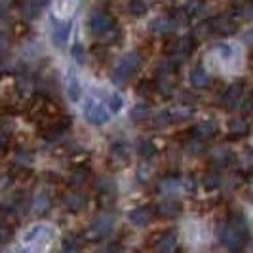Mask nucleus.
Returning <instances> with one entry per match:
<instances>
[{"instance_id":"obj_35","label":"nucleus","mask_w":253,"mask_h":253,"mask_svg":"<svg viewBox=\"0 0 253 253\" xmlns=\"http://www.w3.org/2000/svg\"><path fill=\"white\" fill-rule=\"evenodd\" d=\"M219 185H221V177H219L217 171L206 173V177H204V187H206V190H215Z\"/></svg>"},{"instance_id":"obj_34","label":"nucleus","mask_w":253,"mask_h":253,"mask_svg":"<svg viewBox=\"0 0 253 253\" xmlns=\"http://www.w3.org/2000/svg\"><path fill=\"white\" fill-rule=\"evenodd\" d=\"M206 10V4H204L202 0H190L189 4H187V8H185V12L189 17H194V15H200V13Z\"/></svg>"},{"instance_id":"obj_28","label":"nucleus","mask_w":253,"mask_h":253,"mask_svg":"<svg viewBox=\"0 0 253 253\" xmlns=\"http://www.w3.org/2000/svg\"><path fill=\"white\" fill-rule=\"evenodd\" d=\"M38 12H40V8H38L33 0H23V4H21V13H23L25 19H29V21L35 19L38 15Z\"/></svg>"},{"instance_id":"obj_31","label":"nucleus","mask_w":253,"mask_h":253,"mask_svg":"<svg viewBox=\"0 0 253 253\" xmlns=\"http://www.w3.org/2000/svg\"><path fill=\"white\" fill-rule=\"evenodd\" d=\"M152 124H154V127H168V126H171L173 122H171L169 111H162V113H158L156 116H152Z\"/></svg>"},{"instance_id":"obj_27","label":"nucleus","mask_w":253,"mask_h":253,"mask_svg":"<svg viewBox=\"0 0 253 253\" xmlns=\"http://www.w3.org/2000/svg\"><path fill=\"white\" fill-rule=\"evenodd\" d=\"M232 227L236 228V230H240L242 234H246V236H250V225H248V221H246V217L242 215V213H234V215L230 217V221H228Z\"/></svg>"},{"instance_id":"obj_17","label":"nucleus","mask_w":253,"mask_h":253,"mask_svg":"<svg viewBox=\"0 0 253 253\" xmlns=\"http://www.w3.org/2000/svg\"><path fill=\"white\" fill-rule=\"evenodd\" d=\"M228 131H230L232 139H242V137H246L250 133V124L244 118H232L228 122Z\"/></svg>"},{"instance_id":"obj_23","label":"nucleus","mask_w":253,"mask_h":253,"mask_svg":"<svg viewBox=\"0 0 253 253\" xmlns=\"http://www.w3.org/2000/svg\"><path fill=\"white\" fill-rule=\"evenodd\" d=\"M67 91H69V97L73 103H78L82 97V88H80V82L76 75H69V84H67Z\"/></svg>"},{"instance_id":"obj_8","label":"nucleus","mask_w":253,"mask_h":253,"mask_svg":"<svg viewBox=\"0 0 253 253\" xmlns=\"http://www.w3.org/2000/svg\"><path fill=\"white\" fill-rule=\"evenodd\" d=\"M210 29L213 35H219V37H230L236 33L238 29V23L232 15H217L213 19H210Z\"/></svg>"},{"instance_id":"obj_39","label":"nucleus","mask_w":253,"mask_h":253,"mask_svg":"<svg viewBox=\"0 0 253 253\" xmlns=\"http://www.w3.org/2000/svg\"><path fill=\"white\" fill-rule=\"evenodd\" d=\"M208 35H211V29H210V21H206V23H200V25L194 29V33H192V38L194 40H202L206 38Z\"/></svg>"},{"instance_id":"obj_36","label":"nucleus","mask_w":253,"mask_h":253,"mask_svg":"<svg viewBox=\"0 0 253 253\" xmlns=\"http://www.w3.org/2000/svg\"><path fill=\"white\" fill-rule=\"evenodd\" d=\"M169 19H171V23H173L175 27H183V25H187L189 15H187V12H185V8H179V10H175V12H171Z\"/></svg>"},{"instance_id":"obj_2","label":"nucleus","mask_w":253,"mask_h":253,"mask_svg":"<svg viewBox=\"0 0 253 253\" xmlns=\"http://www.w3.org/2000/svg\"><path fill=\"white\" fill-rule=\"evenodd\" d=\"M89 33L95 38H111L109 42H113L116 37V19L105 10H95L89 15Z\"/></svg>"},{"instance_id":"obj_53","label":"nucleus","mask_w":253,"mask_h":253,"mask_svg":"<svg viewBox=\"0 0 253 253\" xmlns=\"http://www.w3.org/2000/svg\"><path fill=\"white\" fill-rule=\"evenodd\" d=\"M0 73H2V65H0Z\"/></svg>"},{"instance_id":"obj_6","label":"nucleus","mask_w":253,"mask_h":253,"mask_svg":"<svg viewBox=\"0 0 253 253\" xmlns=\"http://www.w3.org/2000/svg\"><path fill=\"white\" fill-rule=\"evenodd\" d=\"M244 80H238V82H232L230 86H228L225 91H223V95H221V105L225 107V109H238L244 101Z\"/></svg>"},{"instance_id":"obj_38","label":"nucleus","mask_w":253,"mask_h":253,"mask_svg":"<svg viewBox=\"0 0 253 253\" xmlns=\"http://www.w3.org/2000/svg\"><path fill=\"white\" fill-rule=\"evenodd\" d=\"M175 189H177V179L175 177H168L160 183V190H162V194H173Z\"/></svg>"},{"instance_id":"obj_32","label":"nucleus","mask_w":253,"mask_h":253,"mask_svg":"<svg viewBox=\"0 0 253 253\" xmlns=\"http://www.w3.org/2000/svg\"><path fill=\"white\" fill-rule=\"evenodd\" d=\"M13 160H15V164L19 166H29L33 162V152L29 151V149H17Z\"/></svg>"},{"instance_id":"obj_7","label":"nucleus","mask_w":253,"mask_h":253,"mask_svg":"<svg viewBox=\"0 0 253 253\" xmlns=\"http://www.w3.org/2000/svg\"><path fill=\"white\" fill-rule=\"evenodd\" d=\"M194 48H196V40H194L192 37L179 38L177 42L171 46V50H169V61L179 65L181 61H185L190 53L194 51Z\"/></svg>"},{"instance_id":"obj_3","label":"nucleus","mask_w":253,"mask_h":253,"mask_svg":"<svg viewBox=\"0 0 253 253\" xmlns=\"http://www.w3.org/2000/svg\"><path fill=\"white\" fill-rule=\"evenodd\" d=\"M175 84H177V65L168 61L158 67V78H156V89L164 95V97H171L175 91Z\"/></svg>"},{"instance_id":"obj_42","label":"nucleus","mask_w":253,"mask_h":253,"mask_svg":"<svg viewBox=\"0 0 253 253\" xmlns=\"http://www.w3.org/2000/svg\"><path fill=\"white\" fill-rule=\"evenodd\" d=\"M10 50V35L6 31H0V57L6 55Z\"/></svg>"},{"instance_id":"obj_33","label":"nucleus","mask_w":253,"mask_h":253,"mask_svg":"<svg viewBox=\"0 0 253 253\" xmlns=\"http://www.w3.org/2000/svg\"><path fill=\"white\" fill-rule=\"evenodd\" d=\"M152 175V164L149 162V158H147V162H141V166L137 168V179H139V183H147Z\"/></svg>"},{"instance_id":"obj_24","label":"nucleus","mask_w":253,"mask_h":253,"mask_svg":"<svg viewBox=\"0 0 253 253\" xmlns=\"http://www.w3.org/2000/svg\"><path fill=\"white\" fill-rule=\"evenodd\" d=\"M151 116V107L147 105V103H139V105H135L133 109H131V120L133 122H143V120H147Z\"/></svg>"},{"instance_id":"obj_44","label":"nucleus","mask_w":253,"mask_h":253,"mask_svg":"<svg viewBox=\"0 0 253 253\" xmlns=\"http://www.w3.org/2000/svg\"><path fill=\"white\" fill-rule=\"evenodd\" d=\"M8 145H10V133L6 129H0V154L6 152Z\"/></svg>"},{"instance_id":"obj_22","label":"nucleus","mask_w":253,"mask_h":253,"mask_svg":"<svg viewBox=\"0 0 253 253\" xmlns=\"http://www.w3.org/2000/svg\"><path fill=\"white\" fill-rule=\"evenodd\" d=\"M111 160H113L114 164L118 162V166H124L127 162V149L126 145H122V143H114L113 147H111Z\"/></svg>"},{"instance_id":"obj_12","label":"nucleus","mask_w":253,"mask_h":253,"mask_svg":"<svg viewBox=\"0 0 253 253\" xmlns=\"http://www.w3.org/2000/svg\"><path fill=\"white\" fill-rule=\"evenodd\" d=\"M179 246V236L175 230H168V232H164L158 240H156V244H154V250L160 253H171L175 252Z\"/></svg>"},{"instance_id":"obj_15","label":"nucleus","mask_w":253,"mask_h":253,"mask_svg":"<svg viewBox=\"0 0 253 253\" xmlns=\"http://www.w3.org/2000/svg\"><path fill=\"white\" fill-rule=\"evenodd\" d=\"M217 131H219V126H217L215 122H211V120H208V122H200L198 126H194L192 129V133H194V137L200 141H206V139H213L217 135Z\"/></svg>"},{"instance_id":"obj_40","label":"nucleus","mask_w":253,"mask_h":253,"mask_svg":"<svg viewBox=\"0 0 253 253\" xmlns=\"http://www.w3.org/2000/svg\"><path fill=\"white\" fill-rule=\"evenodd\" d=\"M12 236H13V227H10L6 221H2V223H0V244L10 242Z\"/></svg>"},{"instance_id":"obj_50","label":"nucleus","mask_w":253,"mask_h":253,"mask_svg":"<svg viewBox=\"0 0 253 253\" xmlns=\"http://www.w3.org/2000/svg\"><path fill=\"white\" fill-rule=\"evenodd\" d=\"M33 2L37 4L40 10H42V8H46V6H48V2H50V0H33Z\"/></svg>"},{"instance_id":"obj_49","label":"nucleus","mask_w":253,"mask_h":253,"mask_svg":"<svg viewBox=\"0 0 253 253\" xmlns=\"http://www.w3.org/2000/svg\"><path fill=\"white\" fill-rule=\"evenodd\" d=\"M238 19H252V8L248 4L238 10Z\"/></svg>"},{"instance_id":"obj_11","label":"nucleus","mask_w":253,"mask_h":253,"mask_svg":"<svg viewBox=\"0 0 253 253\" xmlns=\"http://www.w3.org/2000/svg\"><path fill=\"white\" fill-rule=\"evenodd\" d=\"M127 219L133 227H147L154 219V210L149 208V206H141V208H135L133 211L127 213Z\"/></svg>"},{"instance_id":"obj_9","label":"nucleus","mask_w":253,"mask_h":253,"mask_svg":"<svg viewBox=\"0 0 253 253\" xmlns=\"http://www.w3.org/2000/svg\"><path fill=\"white\" fill-rule=\"evenodd\" d=\"M84 114H86V118H88L89 124H93V126H103V124H107V122L111 120L109 111L103 107L101 103L93 101V99H89V101L86 103Z\"/></svg>"},{"instance_id":"obj_41","label":"nucleus","mask_w":253,"mask_h":253,"mask_svg":"<svg viewBox=\"0 0 253 253\" xmlns=\"http://www.w3.org/2000/svg\"><path fill=\"white\" fill-rule=\"evenodd\" d=\"M71 53H73V57H75V61L78 65L86 63V50L82 48V44H75L73 50H71Z\"/></svg>"},{"instance_id":"obj_19","label":"nucleus","mask_w":253,"mask_h":253,"mask_svg":"<svg viewBox=\"0 0 253 253\" xmlns=\"http://www.w3.org/2000/svg\"><path fill=\"white\" fill-rule=\"evenodd\" d=\"M210 82H211V78H210V75H208L206 69L198 67V69L192 71V75H190V86H192V88L204 89L210 86Z\"/></svg>"},{"instance_id":"obj_10","label":"nucleus","mask_w":253,"mask_h":253,"mask_svg":"<svg viewBox=\"0 0 253 253\" xmlns=\"http://www.w3.org/2000/svg\"><path fill=\"white\" fill-rule=\"evenodd\" d=\"M73 31V23L71 21H59L53 19V27H51V42L57 48H63L69 40V35Z\"/></svg>"},{"instance_id":"obj_16","label":"nucleus","mask_w":253,"mask_h":253,"mask_svg":"<svg viewBox=\"0 0 253 253\" xmlns=\"http://www.w3.org/2000/svg\"><path fill=\"white\" fill-rule=\"evenodd\" d=\"M173 29H175V25L171 23L169 15H160V17H156V19H152L151 21V31L154 33V35H158V37L169 35Z\"/></svg>"},{"instance_id":"obj_46","label":"nucleus","mask_w":253,"mask_h":253,"mask_svg":"<svg viewBox=\"0 0 253 253\" xmlns=\"http://www.w3.org/2000/svg\"><path fill=\"white\" fill-rule=\"evenodd\" d=\"M183 187H185V190H187L189 194H192V192L196 190V181H194V177H192V175H187V177L183 179Z\"/></svg>"},{"instance_id":"obj_5","label":"nucleus","mask_w":253,"mask_h":253,"mask_svg":"<svg viewBox=\"0 0 253 253\" xmlns=\"http://www.w3.org/2000/svg\"><path fill=\"white\" fill-rule=\"evenodd\" d=\"M248 238H250V236L242 234L240 230H236L230 223H227L225 227L219 230V240H221L223 246H227L230 252H240V250H244Z\"/></svg>"},{"instance_id":"obj_43","label":"nucleus","mask_w":253,"mask_h":253,"mask_svg":"<svg viewBox=\"0 0 253 253\" xmlns=\"http://www.w3.org/2000/svg\"><path fill=\"white\" fill-rule=\"evenodd\" d=\"M122 105H124V101H122V97L120 95H111V99H109V107H111V111L113 113H118V111H122Z\"/></svg>"},{"instance_id":"obj_30","label":"nucleus","mask_w":253,"mask_h":253,"mask_svg":"<svg viewBox=\"0 0 253 253\" xmlns=\"http://www.w3.org/2000/svg\"><path fill=\"white\" fill-rule=\"evenodd\" d=\"M33 86H35V80H33L31 76H29V75H19V78H17V91H19L21 95L29 93V91L33 89Z\"/></svg>"},{"instance_id":"obj_45","label":"nucleus","mask_w":253,"mask_h":253,"mask_svg":"<svg viewBox=\"0 0 253 253\" xmlns=\"http://www.w3.org/2000/svg\"><path fill=\"white\" fill-rule=\"evenodd\" d=\"M154 89H156L154 82H141V84H139V93H141V95H151Z\"/></svg>"},{"instance_id":"obj_25","label":"nucleus","mask_w":253,"mask_h":253,"mask_svg":"<svg viewBox=\"0 0 253 253\" xmlns=\"http://www.w3.org/2000/svg\"><path fill=\"white\" fill-rule=\"evenodd\" d=\"M127 12L133 17H143L147 13V2L145 0H129L127 2Z\"/></svg>"},{"instance_id":"obj_14","label":"nucleus","mask_w":253,"mask_h":253,"mask_svg":"<svg viewBox=\"0 0 253 253\" xmlns=\"http://www.w3.org/2000/svg\"><path fill=\"white\" fill-rule=\"evenodd\" d=\"M86 202H88V198H86L82 192H69V194L63 198L65 210H67V211H71V213H78V211H82V210L86 208Z\"/></svg>"},{"instance_id":"obj_20","label":"nucleus","mask_w":253,"mask_h":253,"mask_svg":"<svg viewBox=\"0 0 253 253\" xmlns=\"http://www.w3.org/2000/svg\"><path fill=\"white\" fill-rule=\"evenodd\" d=\"M89 175H91V171H89L88 166H78L76 169L71 171V175H69V185L71 187H82L89 179Z\"/></svg>"},{"instance_id":"obj_37","label":"nucleus","mask_w":253,"mask_h":253,"mask_svg":"<svg viewBox=\"0 0 253 253\" xmlns=\"http://www.w3.org/2000/svg\"><path fill=\"white\" fill-rule=\"evenodd\" d=\"M61 250H63L65 253H76L82 250V246H80V242L76 240V238L69 236V238H65L63 244H61Z\"/></svg>"},{"instance_id":"obj_13","label":"nucleus","mask_w":253,"mask_h":253,"mask_svg":"<svg viewBox=\"0 0 253 253\" xmlns=\"http://www.w3.org/2000/svg\"><path fill=\"white\" fill-rule=\"evenodd\" d=\"M210 160L215 168H227V166L234 162V154L227 147H217V149L210 152Z\"/></svg>"},{"instance_id":"obj_51","label":"nucleus","mask_w":253,"mask_h":253,"mask_svg":"<svg viewBox=\"0 0 253 253\" xmlns=\"http://www.w3.org/2000/svg\"><path fill=\"white\" fill-rule=\"evenodd\" d=\"M122 250V246L120 244H111L109 248H107V252H120Z\"/></svg>"},{"instance_id":"obj_48","label":"nucleus","mask_w":253,"mask_h":253,"mask_svg":"<svg viewBox=\"0 0 253 253\" xmlns=\"http://www.w3.org/2000/svg\"><path fill=\"white\" fill-rule=\"evenodd\" d=\"M217 50H219V53H221V57H225V59H228V57L232 55V48H230L228 44H221V46H217Z\"/></svg>"},{"instance_id":"obj_1","label":"nucleus","mask_w":253,"mask_h":253,"mask_svg":"<svg viewBox=\"0 0 253 253\" xmlns=\"http://www.w3.org/2000/svg\"><path fill=\"white\" fill-rule=\"evenodd\" d=\"M141 61H143V57H141L139 51H129V53H126L118 61V65L114 67L111 80H113L116 86H126L127 82L131 80V76L137 73V69L141 67Z\"/></svg>"},{"instance_id":"obj_29","label":"nucleus","mask_w":253,"mask_h":253,"mask_svg":"<svg viewBox=\"0 0 253 253\" xmlns=\"http://www.w3.org/2000/svg\"><path fill=\"white\" fill-rule=\"evenodd\" d=\"M169 116H171V122H183V120H187L192 116V109L190 107H177V109H173V111H169Z\"/></svg>"},{"instance_id":"obj_21","label":"nucleus","mask_w":253,"mask_h":253,"mask_svg":"<svg viewBox=\"0 0 253 253\" xmlns=\"http://www.w3.org/2000/svg\"><path fill=\"white\" fill-rule=\"evenodd\" d=\"M31 208L35 210V213L40 217H44L48 211H50L51 208V198L46 194V192H40L37 198H35V202L31 204Z\"/></svg>"},{"instance_id":"obj_52","label":"nucleus","mask_w":253,"mask_h":253,"mask_svg":"<svg viewBox=\"0 0 253 253\" xmlns=\"http://www.w3.org/2000/svg\"><path fill=\"white\" fill-rule=\"evenodd\" d=\"M6 217H8V210L0 206V223H2V221H6Z\"/></svg>"},{"instance_id":"obj_4","label":"nucleus","mask_w":253,"mask_h":253,"mask_svg":"<svg viewBox=\"0 0 253 253\" xmlns=\"http://www.w3.org/2000/svg\"><path fill=\"white\" fill-rule=\"evenodd\" d=\"M113 228H114V215H111V213H101V215H97L91 221L89 228L84 232V236H86L88 242H99L103 238H107L113 232Z\"/></svg>"},{"instance_id":"obj_47","label":"nucleus","mask_w":253,"mask_h":253,"mask_svg":"<svg viewBox=\"0 0 253 253\" xmlns=\"http://www.w3.org/2000/svg\"><path fill=\"white\" fill-rule=\"evenodd\" d=\"M97 189H99V192H101V190H114V183L111 181V179L103 177L97 181Z\"/></svg>"},{"instance_id":"obj_18","label":"nucleus","mask_w":253,"mask_h":253,"mask_svg":"<svg viewBox=\"0 0 253 253\" xmlns=\"http://www.w3.org/2000/svg\"><path fill=\"white\" fill-rule=\"evenodd\" d=\"M179 213H181V204L173 202V200L158 204V208H156V215L162 219H175Z\"/></svg>"},{"instance_id":"obj_26","label":"nucleus","mask_w":253,"mask_h":253,"mask_svg":"<svg viewBox=\"0 0 253 253\" xmlns=\"http://www.w3.org/2000/svg\"><path fill=\"white\" fill-rule=\"evenodd\" d=\"M137 152H139L141 158H152L154 154H156V147H154V143L149 139H141L139 145H137Z\"/></svg>"}]
</instances>
